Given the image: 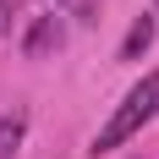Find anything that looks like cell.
I'll list each match as a JSON object with an SVG mask.
<instances>
[{
  "mask_svg": "<svg viewBox=\"0 0 159 159\" xmlns=\"http://www.w3.org/2000/svg\"><path fill=\"white\" fill-rule=\"evenodd\" d=\"M148 44H154V16H137L132 33H126V44H121V61H137Z\"/></svg>",
  "mask_w": 159,
  "mask_h": 159,
  "instance_id": "3957f363",
  "label": "cell"
},
{
  "mask_svg": "<svg viewBox=\"0 0 159 159\" xmlns=\"http://www.w3.org/2000/svg\"><path fill=\"white\" fill-rule=\"evenodd\" d=\"M22 132H28V121H22V115H0V159H11V154H16Z\"/></svg>",
  "mask_w": 159,
  "mask_h": 159,
  "instance_id": "277c9868",
  "label": "cell"
},
{
  "mask_svg": "<svg viewBox=\"0 0 159 159\" xmlns=\"http://www.w3.org/2000/svg\"><path fill=\"white\" fill-rule=\"evenodd\" d=\"M66 16H77V22H99V0H55Z\"/></svg>",
  "mask_w": 159,
  "mask_h": 159,
  "instance_id": "5b68a950",
  "label": "cell"
},
{
  "mask_svg": "<svg viewBox=\"0 0 159 159\" xmlns=\"http://www.w3.org/2000/svg\"><path fill=\"white\" fill-rule=\"evenodd\" d=\"M61 44H66V28H61V16H55V11H49V16H33L28 33H22V49H28L33 61H39V55H55Z\"/></svg>",
  "mask_w": 159,
  "mask_h": 159,
  "instance_id": "7a4b0ae2",
  "label": "cell"
},
{
  "mask_svg": "<svg viewBox=\"0 0 159 159\" xmlns=\"http://www.w3.org/2000/svg\"><path fill=\"white\" fill-rule=\"evenodd\" d=\"M154 115H159V71H148V77L137 82L126 99H121V110H115L110 121L99 126V137H93V148H88V154H110V148L132 143V137H137V132H143Z\"/></svg>",
  "mask_w": 159,
  "mask_h": 159,
  "instance_id": "6da1fadb",
  "label": "cell"
},
{
  "mask_svg": "<svg viewBox=\"0 0 159 159\" xmlns=\"http://www.w3.org/2000/svg\"><path fill=\"white\" fill-rule=\"evenodd\" d=\"M11 11H16V0H0V33L11 28Z\"/></svg>",
  "mask_w": 159,
  "mask_h": 159,
  "instance_id": "8992f818",
  "label": "cell"
}]
</instances>
